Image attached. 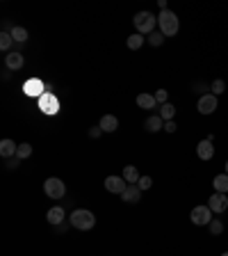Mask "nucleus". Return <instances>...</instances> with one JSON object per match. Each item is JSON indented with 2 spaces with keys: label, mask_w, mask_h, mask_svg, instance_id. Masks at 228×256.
<instances>
[{
  "label": "nucleus",
  "mask_w": 228,
  "mask_h": 256,
  "mask_svg": "<svg viewBox=\"0 0 228 256\" xmlns=\"http://www.w3.org/2000/svg\"><path fill=\"white\" fill-rule=\"evenodd\" d=\"M212 188L215 192H222V195H228V174H217L215 179H212Z\"/></svg>",
  "instance_id": "16"
},
{
  "label": "nucleus",
  "mask_w": 228,
  "mask_h": 256,
  "mask_svg": "<svg viewBox=\"0 0 228 256\" xmlns=\"http://www.w3.org/2000/svg\"><path fill=\"white\" fill-rule=\"evenodd\" d=\"M71 224L76 226V229H80V231H89V229H94L96 226V217H94V213L87 208H78L71 213Z\"/></svg>",
  "instance_id": "2"
},
{
  "label": "nucleus",
  "mask_w": 228,
  "mask_h": 256,
  "mask_svg": "<svg viewBox=\"0 0 228 256\" xmlns=\"http://www.w3.org/2000/svg\"><path fill=\"white\" fill-rule=\"evenodd\" d=\"M43 192L50 197V199H62V197L66 195V185L62 179H46V183H43Z\"/></svg>",
  "instance_id": "4"
},
{
  "label": "nucleus",
  "mask_w": 228,
  "mask_h": 256,
  "mask_svg": "<svg viewBox=\"0 0 228 256\" xmlns=\"http://www.w3.org/2000/svg\"><path fill=\"white\" fill-rule=\"evenodd\" d=\"M210 90H212V94H215V96H219V94H224V92H226V83H224L222 78H217V80H212Z\"/></svg>",
  "instance_id": "24"
},
{
  "label": "nucleus",
  "mask_w": 228,
  "mask_h": 256,
  "mask_svg": "<svg viewBox=\"0 0 228 256\" xmlns=\"http://www.w3.org/2000/svg\"><path fill=\"white\" fill-rule=\"evenodd\" d=\"M153 96H155V101L160 103V105H164V103H169V92H167V90H157Z\"/></svg>",
  "instance_id": "28"
},
{
  "label": "nucleus",
  "mask_w": 228,
  "mask_h": 256,
  "mask_svg": "<svg viewBox=\"0 0 228 256\" xmlns=\"http://www.w3.org/2000/svg\"><path fill=\"white\" fill-rule=\"evenodd\" d=\"M137 105L142 107V110H155L157 101H155V96L153 94H139L137 96Z\"/></svg>",
  "instance_id": "17"
},
{
  "label": "nucleus",
  "mask_w": 228,
  "mask_h": 256,
  "mask_svg": "<svg viewBox=\"0 0 228 256\" xmlns=\"http://www.w3.org/2000/svg\"><path fill=\"white\" fill-rule=\"evenodd\" d=\"M123 179H126V183H137L142 176H139L137 167H135V165H128V167H123Z\"/></svg>",
  "instance_id": "18"
},
{
  "label": "nucleus",
  "mask_w": 228,
  "mask_h": 256,
  "mask_svg": "<svg viewBox=\"0 0 228 256\" xmlns=\"http://www.w3.org/2000/svg\"><path fill=\"white\" fill-rule=\"evenodd\" d=\"M196 155L201 158V160H210V158H215V142H210L208 137L201 140V142L196 144Z\"/></svg>",
  "instance_id": "9"
},
{
  "label": "nucleus",
  "mask_w": 228,
  "mask_h": 256,
  "mask_svg": "<svg viewBox=\"0 0 228 256\" xmlns=\"http://www.w3.org/2000/svg\"><path fill=\"white\" fill-rule=\"evenodd\" d=\"M164 131H167V133H176V121H164Z\"/></svg>",
  "instance_id": "30"
},
{
  "label": "nucleus",
  "mask_w": 228,
  "mask_h": 256,
  "mask_svg": "<svg viewBox=\"0 0 228 256\" xmlns=\"http://www.w3.org/2000/svg\"><path fill=\"white\" fill-rule=\"evenodd\" d=\"M144 128L149 133H160V131H164V119L160 114H151L149 119L144 121Z\"/></svg>",
  "instance_id": "11"
},
{
  "label": "nucleus",
  "mask_w": 228,
  "mask_h": 256,
  "mask_svg": "<svg viewBox=\"0 0 228 256\" xmlns=\"http://www.w3.org/2000/svg\"><path fill=\"white\" fill-rule=\"evenodd\" d=\"M46 220H48L53 226H60L62 220H64V208H62V206H53V208L46 213Z\"/></svg>",
  "instance_id": "14"
},
{
  "label": "nucleus",
  "mask_w": 228,
  "mask_h": 256,
  "mask_svg": "<svg viewBox=\"0 0 228 256\" xmlns=\"http://www.w3.org/2000/svg\"><path fill=\"white\" fill-rule=\"evenodd\" d=\"M101 133H103L101 126H94V128H89V137H91V140H96V137H101Z\"/></svg>",
  "instance_id": "29"
},
{
  "label": "nucleus",
  "mask_w": 228,
  "mask_h": 256,
  "mask_svg": "<svg viewBox=\"0 0 228 256\" xmlns=\"http://www.w3.org/2000/svg\"><path fill=\"white\" fill-rule=\"evenodd\" d=\"M126 188H128V183L123 176H108V179H105V190L112 192V195H123Z\"/></svg>",
  "instance_id": "8"
},
{
  "label": "nucleus",
  "mask_w": 228,
  "mask_h": 256,
  "mask_svg": "<svg viewBox=\"0 0 228 256\" xmlns=\"http://www.w3.org/2000/svg\"><path fill=\"white\" fill-rule=\"evenodd\" d=\"M144 42H146L144 37L139 35V32H135V35H130V37H128V42H126V46H128V48H130V51H139V48L144 46Z\"/></svg>",
  "instance_id": "19"
},
{
  "label": "nucleus",
  "mask_w": 228,
  "mask_h": 256,
  "mask_svg": "<svg viewBox=\"0 0 228 256\" xmlns=\"http://www.w3.org/2000/svg\"><path fill=\"white\" fill-rule=\"evenodd\" d=\"M121 199H123V202H128V204H137V202H142V190L137 188V183H128V188L123 190Z\"/></svg>",
  "instance_id": "10"
},
{
  "label": "nucleus",
  "mask_w": 228,
  "mask_h": 256,
  "mask_svg": "<svg viewBox=\"0 0 228 256\" xmlns=\"http://www.w3.org/2000/svg\"><path fill=\"white\" fill-rule=\"evenodd\" d=\"M219 107V99H217L215 94H203V96H198V101H196V110L201 114H212Z\"/></svg>",
  "instance_id": "6"
},
{
  "label": "nucleus",
  "mask_w": 228,
  "mask_h": 256,
  "mask_svg": "<svg viewBox=\"0 0 228 256\" xmlns=\"http://www.w3.org/2000/svg\"><path fill=\"white\" fill-rule=\"evenodd\" d=\"M18 162H21V158H16V155H14V160H9V162H7V167H9V169H16V167H18Z\"/></svg>",
  "instance_id": "31"
},
{
  "label": "nucleus",
  "mask_w": 228,
  "mask_h": 256,
  "mask_svg": "<svg viewBox=\"0 0 228 256\" xmlns=\"http://www.w3.org/2000/svg\"><path fill=\"white\" fill-rule=\"evenodd\" d=\"M160 117H162L164 121H174L176 105H171V103H164V105H160Z\"/></svg>",
  "instance_id": "20"
},
{
  "label": "nucleus",
  "mask_w": 228,
  "mask_h": 256,
  "mask_svg": "<svg viewBox=\"0 0 228 256\" xmlns=\"http://www.w3.org/2000/svg\"><path fill=\"white\" fill-rule=\"evenodd\" d=\"M5 64H7V69H12V71H18V69H21V66L25 64V60H23V55L14 51V53H7V55H5Z\"/></svg>",
  "instance_id": "12"
},
{
  "label": "nucleus",
  "mask_w": 228,
  "mask_h": 256,
  "mask_svg": "<svg viewBox=\"0 0 228 256\" xmlns=\"http://www.w3.org/2000/svg\"><path fill=\"white\" fill-rule=\"evenodd\" d=\"M190 220L196 226H208L212 222V210L208 208V206H196V208H192V213H190Z\"/></svg>",
  "instance_id": "5"
},
{
  "label": "nucleus",
  "mask_w": 228,
  "mask_h": 256,
  "mask_svg": "<svg viewBox=\"0 0 228 256\" xmlns=\"http://www.w3.org/2000/svg\"><path fill=\"white\" fill-rule=\"evenodd\" d=\"M151 185H153V179H151V176H142V179L137 181V188H139L142 192H144V190H151Z\"/></svg>",
  "instance_id": "27"
},
{
  "label": "nucleus",
  "mask_w": 228,
  "mask_h": 256,
  "mask_svg": "<svg viewBox=\"0 0 228 256\" xmlns=\"http://www.w3.org/2000/svg\"><path fill=\"white\" fill-rule=\"evenodd\" d=\"M157 25H160V32H162L164 37H176L180 30V18H178V14H174L171 9H164V12H160V16H157Z\"/></svg>",
  "instance_id": "1"
},
{
  "label": "nucleus",
  "mask_w": 228,
  "mask_h": 256,
  "mask_svg": "<svg viewBox=\"0 0 228 256\" xmlns=\"http://www.w3.org/2000/svg\"><path fill=\"white\" fill-rule=\"evenodd\" d=\"M132 23H135V28H137L139 35H151V32H155L157 18L153 16L151 12H139V14H135Z\"/></svg>",
  "instance_id": "3"
},
{
  "label": "nucleus",
  "mask_w": 228,
  "mask_h": 256,
  "mask_svg": "<svg viewBox=\"0 0 228 256\" xmlns=\"http://www.w3.org/2000/svg\"><path fill=\"white\" fill-rule=\"evenodd\" d=\"M12 37H14V42L23 44V42H28V30L21 28V25H16V28H12Z\"/></svg>",
  "instance_id": "22"
},
{
  "label": "nucleus",
  "mask_w": 228,
  "mask_h": 256,
  "mask_svg": "<svg viewBox=\"0 0 228 256\" xmlns=\"http://www.w3.org/2000/svg\"><path fill=\"white\" fill-rule=\"evenodd\" d=\"M162 42H164V35H162V32H151V35H149V44H151V46H162Z\"/></svg>",
  "instance_id": "26"
},
{
  "label": "nucleus",
  "mask_w": 228,
  "mask_h": 256,
  "mask_svg": "<svg viewBox=\"0 0 228 256\" xmlns=\"http://www.w3.org/2000/svg\"><path fill=\"white\" fill-rule=\"evenodd\" d=\"M18 151V144H14V140H2L0 142V155L2 158H14Z\"/></svg>",
  "instance_id": "15"
},
{
  "label": "nucleus",
  "mask_w": 228,
  "mask_h": 256,
  "mask_svg": "<svg viewBox=\"0 0 228 256\" xmlns=\"http://www.w3.org/2000/svg\"><path fill=\"white\" fill-rule=\"evenodd\" d=\"M32 155V144L23 142V144H18V151H16V158H21V160H25V158H30Z\"/></svg>",
  "instance_id": "23"
},
{
  "label": "nucleus",
  "mask_w": 228,
  "mask_h": 256,
  "mask_svg": "<svg viewBox=\"0 0 228 256\" xmlns=\"http://www.w3.org/2000/svg\"><path fill=\"white\" fill-rule=\"evenodd\" d=\"M12 44H14L12 32H2V35H0V51H2V53H7V51L12 48Z\"/></svg>",
  "instance_id": "21"
},
{
  "label": "nucleus",
  "mask_w": 228,
  "mask_h": 256,
  "mask_svg": "<svg viewBox=\"0 0 228 256\" xmlns=\"http://www.w3.org/2000/svg\"><path fill=\"white\" fill-rule=\"evenodd\" d=\"M222 256H228V252H224V254H222Z\"/></svg>",
  "instance_id": "33"
},
{
  "label": "nucleus",
  "mask_w": 228,
  "mask_h": 256,
  "mask_svg": "<svg viewBox=\"0 0 228 256\" xmlns=\"http://www.w3.org/2000/svg\"><path fill=\"white\" fill-rule=\"evenodd\" d=\"M208 208H210L215 215L226 213L228 210V197L222 195V192H212V197L208 199Z\"/></svg>",
  "instance_id": "7"
},
{
  "label": "nucleus",
  "mask_w": 228,
  "mask_h": 256,
  "mask_svg": "<svg viewBox=\"0 0 228 256\" xmlns=\"http://www.w3.org/2000/svg\"><path fill=\"white\" fill-rule=\"evenodd\" d=\"M208 229H210L212 236H222L224 233V222L222 220H212L210 224H208Z\"/></svg>",
  "instance_id": "25"
},
{
  "label": "nucleus",
  "mask_w": 228,
  "mask_h": 256,
  "mask_svg": "<svg viewBox=\"0 0 228 256\" xmlns=\"http://www.w3.org/2000/svg\"><path fill=\"white\" fill-rule=\"evenodd\" d=\"M103 128V133H114L116 128H119V119L114 117V114H103L101 124H98Z\"/></svg>",
  "instance_id": "13"
},
{
  "label": "nucleus",
  "mask_w": 228,
  "mask_h": 256,
  "mask_svg": "<svg viewBox=\"0 0 228 256\" xmlns=\"http://www.w3.org/2000/svg\"><path fill=\"white\" fill-rule=\"evenodd\" d=\"M224 167H226V174H228V160H226V165H224Z\"/></svg>",
  "instance_id": "32"
}]
</instances>
